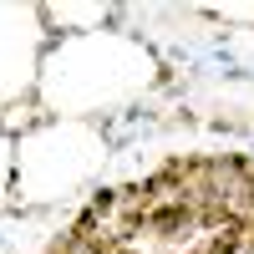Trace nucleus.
<instances>
[{
	"label": "nucleus",
	"mask_w": 254,
	"mask_h": 254,
	"mask_svg": "<svg viewBox=\"0 0 254 254\" xmlns=\"http://www.w3.org/2000/svg\"><path fill=\"white\" fill-rule=\"evenodd\" d=\"M147 234H158V239H178V234H188V229H193V203H158L153 214H147Z\"/></svg>",
	"instance_id": "f257e3e1"
},
{
	"label": "nucleus",
	"mask_w": 254,
	"mask_h": 254,
	"mask_svg": "<svg viewBox=\"0 0 254 254\" xmlns=\"http://www.w3.org/2000/svg\"><path fill=\"white\" fill-rule=\"evenodd\" d=\"M193 254H203V249H193Z\"/></svg>",
	"instance_id": "f03ea898"
}]
</instances>
